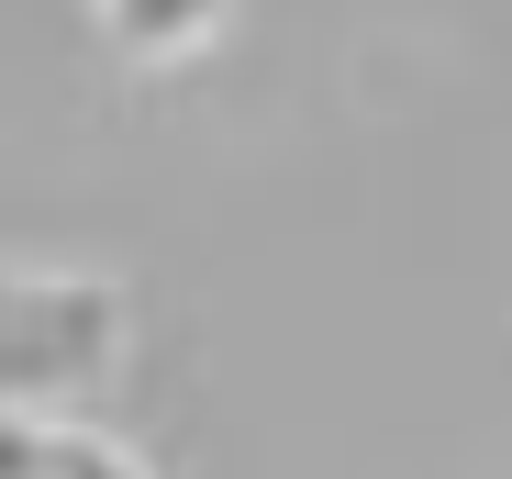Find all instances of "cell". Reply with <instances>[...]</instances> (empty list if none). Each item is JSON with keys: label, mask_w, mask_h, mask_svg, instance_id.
Masks as SVG:
<instances>
[{"label": "cell", "mask_w": 512, "mask_h": 479, "mask_svg": "<svg viewBox=\"0 0 512 479\" xmlns=\"http://www.w3.org/2000/svg\"><path fill=\"white\" fill-rule=\"evenodd\" d=\"M134 301L90 268H0V413H67L112 379Z\"/></svg>", "instance_id": "cell-1"}, {"label": "cell", "mask_w": 512, "mask_h": 479, "mask_svg": "<svg viewBox=\"0 0 512 479\" xmlns=\"http://www.w3.org/2000/svg\"><path fill=\"white\" fill-rule=\"evenodd\" d=\"M0 479H145L112 435L56 424V413H0Z\"/></svg>", "instance_id": "cell-2"}, {"label": "cell", "mask_w": 512, "mask_h": 479, "mask_svg": "<svg viewBox=\"0 0 512 479\" xmlns=\"http://www.w3.org/2000/svg\"><path fill=\"white\" fill-rule=\"evenodd\" d=\"M90 23H101L134 67H179V56H201V45L234 23V0H90Z\"/></svg>", "instance_id": "cell-3"}]
</instances>
